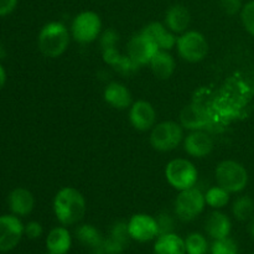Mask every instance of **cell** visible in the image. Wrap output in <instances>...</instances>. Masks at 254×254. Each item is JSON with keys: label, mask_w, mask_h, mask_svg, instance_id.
<instances>
[{"label": "cell", "mask_w": 254, "mask_h": 254, "mask_svg": "<svg viewBox=\"0 0 254 254\" xmlns=\"http://www.w3.org/2000/svg\"><path fill=\"white\" fill-rule=\"evenodd\" d=\"M54 211L57 220L64 226L76 225L86 213V201L78 190L64 188L55 196Z\"/></svg>", "instance_id": "1"}, {"label": "cell", "mask_w": 254, "mask_h": 254, "mask_svg": "<svg viewBox=\"0 0 254 254\" xmlns=\"http://www.w3.org/2000/svg\"><path fill=\"white\" fill-rule=\"evenodd\" d=\"M69 34L61 22H50L41 29L39 35V49L45 56L59 57L67 50Z\"/></svg>", "instance_id": "2"}, {"label": "cell", "mask_w": 254, "mask_h": 254, "mask_svg": "<svg viewBox=\"0 0 254 254\" xmlns=\"http://www.w3.org/2000/svg\"><path fill=\"white\" fill-rule=\"evenodd\" d=\"M216 180L228 192H240L247 186L248 174L240 163L226 160L216 169Z\"/></svg>", "instance_id": "3"}, {"label": "cell", "mask_w": 254, "mask_h": 254, "mask_svg": "<svg viewBox=\"0 0 254 254\" xmlns=\"http://www.w3.org/2000/svg\"><path fill=\"white\" fill-rule=\"evenodd\" d=\"M165 176L174 189L183 191L195 186L197 181V170L191 161L186 159H175L166 166Z\"/></svg>", "instance_id": "4"}, {"label": "cell", "mask_w": 254, "mask_h": 254, "mask_svg": "<svg viewBox=\"0 0 254 254\" xmlns=\"http://www.w3.org/2000/svg\"><path fill=\"white\" fill-rule=\"evenodd\" d=\"M205 195L196 188L183 190L175 201V213L181 221H192L203 211Z\"/></svg>", "instance_id": "5"}, {"label": "cell", "mask_w": 254, "mask_h": 254, "mask_svg": "<svg viewBox=\"0 0 254 254\" xmlns=\"http://www.w3.org/2000/svg\"><path fill=\"white\" fill-rule=\"evenodd\" d=\"M183 140V129L175 122H163L153 129L150 143L155 150H174Z\"/></svg>", "instance_id": "6"}, {"label": "cell", "mask_w": 254, "mask_h": 254, "mask_svg": "<svg viewBox=\"0 0 254 254\" xmlns=\"http://www.w3.org/2000/svg\"><path fill=\"white\" fill-rule=\"evenodd\" d=\"M176 45L180 56L189 62L201 61L208 52L207 40L197 31H188L181 35Z\"/></svg>", "instance_id": "7"}, {"label": "cell", "mask_w": 254, "mask_h": 254, "mask_svg": "<svg viewBox=\"0 0 254 254\" xmlns=\"http://www.w3.org/2000/svg\"><path fill=\"white\" fill-rule=\"evenodd\" d=\"M102 21L94 11H83L74 17L72 22V36L81 44L94 41L101 32Z\"/></svg>", "instance_id": "8"}, {"label": "cell", "mask_w": 254, "mask_h": 254, "mask_svg": "<svg viewBox=\"0 0 254 254\" xmlns=\"http://www.w3.org/2000/svg\"><path fill=\"white\" fill-rule=\"evenodd\" d=\"M129 236L138 242H149L159 236L158 221L151 216L138 213L134 215L128 222Z\"/></svg>", "instance_id": "9"}, {"label": "cell", "mask_w": 254, "mask_h": 254, "mask_svg": "<svg viewBox=\"0 0 254 254\" xmlns=\"http://www.w3.org/2000/svg\"><path fill=\"white\" fill-rule=\"evenodd\" d=\"M24 226L15 216L0 217V252H9L19 245Z\"/></svg>", "instance_id": "10"}, {"label": "cell", "mask_w": 254, "mask_h": 254, "mask_svg": "<svg viewBox=\"0 0 254 254\" xmlns=\"http://www.w3.org/2000/svg\"><path fill=\"white\" fill-rule=\"evenodd\" d=\"M159 49L150 39L140 32L130 39L128 44V56L135 62L136 64H150L151 59L155 56Z\"/></svg>", "instance_id": "11"}, {"label": "cell", "mask_w": 254, "mask_h": 254, "mask_svg": "<svg viewBox=\"0 0 254 254\" xmlns=\"http://www.w3.org/2000/svg\"><path fill=\"white\" fill-rule=\"evenodd\" d=\"M130 123L138 130H148L155 123L156 113L150 103L145 101H138L131 106L129 113Z\"/></svg>", "instance_id": "12"}, {"label": "cell", "mask_w": 254, "mask_h": 254, "mask_svg": "<svg viewBox=\"0 0 254 254\" xmlns=\"http://www.w3.org/2000/svg\"><path fill=\"white\" fill-rule=\"evenodd\" d=\"M141 34L150 39L156 45V47L159 50H163V51L171 50L178 41L173 32L169 31L160 22H151V24L146 25L141 30Z\"/></svg>", "instance_id": "13"}, {"label": "cell", "mask_w": 254, "mask_h": 254, "mask_svg": "<svg viewBox=\"0 0 254 254\" xmlns=\"http://www.w3.org/2000/svg\"><path fill=\"white\" fill-rule=\"evenodd\" d=\"M213 140L207 133L193 131L185 139V150L189 155L195 158H205L212 151Z\"/></svg>", "instance_id": "14"}, {"label": "cell", "mask_w": 254, "mask_h": 254, "mask_svg": "<svg viewBox=\"0 0 254 254\" xmlns=\"http://www.w3.org/2000/svg\"><path fill=\"white\" fill-rule=\"evenodd\" d=\"M104 99L113 108L126 109L131 104V94L124 84L113 82L104 89Z\"/></svg>", "instance_id": "15"}, {"label": "cell", "mask_w": 254, "mask_h": 254, "mask_svg": "<svg viewBox=\"0 0 254 254\" xmlns=\"http://www.w3.org/2000/svg\"><path fill=\"white\" fill-rule=\"evenodd\" d=\"M71 235L64 227L54 228L46 238L47 251L54 254H67L71 250Z\"/></svg>", "instance_id": "16"}, {"label": "cell", "mask_w": 254, "mask_h": 254, "mask_svg": "<svg viewBox=\"0 0 254 254\" xmlns=\"http://www.w3.org/2000/svg\"><path fill=\"white\" fill-rule=\"evenodd\" d=\"M35 200L32 193L26 189H15L9 196L10 210L19 216H26L32 211Z\"/></svg>", "instance_id": "17"}, {"label": "cell", "mask_w": 254, "mask_h": 254, "mask_svg": "<svg viewBox=\"0 0 254 254\" xmlns=\"http://www.w3.org/2000/svg\"><path fill=\"white\" fill-rule=\"evenodd\" d=\"M154 254H186L185 241L173 232L160 235L154 245Z\"/></svg>", "instance_id": "18"}, {"label": "cell", "mask_w": 254, "mask_h": 254, "mask_svg": "<svg viewBox=\"0 0 254 254\" xmlns=\"http://www.w3.org/2000/svg\"><path fill=\"white\" fill-rule=\"evenodd\" d=\"M205 230L213 240L228 237L231 232L230 218L222 212H212L206 220Z\"/></svg>", "instance_id": "19"}, {"label": "cell", "mask_w": 254, "mask_h": 254, "mask_svg": "<svg viewBox=\"0 0 254 254\" xmlns=\"http://www.w3.org/2000/svg\"><path fill=\"white\" fill-rule=\"evenodd\" d=\"M190 12L183 5H174L168 10L165 16V24L173 32H184L190 25Z\"/></svg>", "instance_id": "20"}, {"label": "cell", "mask_w": 254, "mask_h": 254, "mask_svg": "<svg viewBox=\"0 0 254 254\" xmlns=\"http://www.w3.org/2000/svg\"><path fill=\"white\" fill-rule=\"evenodd\" d=\"M76 237L82 245L91 248L94 254H102L104 238L96 227L91 225L79 226L76 230Z\"/></svg>", "instance_id": "21"}, {"label": "cell", "mask_w": 254, "mask_h": 254, "mask_svg": "<svg viewBox=\"0 0 254 254\" xmlns=\"http://www.w3.org/2000/svg\"><path fill=\"white\" fill-rule=\"evenodd\" d=\"M150 66L151 71L158 78L168 79L173 76L174 71H175V60L166 51L159 50L155 56L151 59Z\"/></svg>", "instance_id": "22"}, {"label": "cell", "mask_w": 254, "mask_h": 254, "mask_svg": "<svg viewBox=\"0 0 254 254\" xmlns=\"http://www.w3.org/2000/svg\"><path fill=\"white\" fill-rule=\"evenodd\" d=\"M180 119L185 128L196 129V130L203 128L207 123V119L205 118V116L193 106L185 107L181 112Z\"/></svg>", "instance_id": "23"}, {"label": "cell", "mask_w": 254, "mask_h": 254, "mask_svg": "<svg viewBox=\"0 0 254 254\" xmlns=\"http://www.w3.org/2000/svg\"><path fill=\"white\" fill-rule=\"evenodd\" d=\"M228 191L225 190L221 186H216V188H211L205 195L206 203L213 208H222L230 201V195Z\"/></svg>", "instance_id": "24"}, {"label": "cell", "mask_w": 254, "mask_h": 254, "mask_svg": "<svg viewBox=\"0 0 254 254\" xmlns=\"http://www.w3.org/2000/svg\"><path fill=\"white\" fill-rule=\"evenodd\" d=\"M254 211V203L252 198L248 196H242V197L237 198L233 203L232 212L235 217L240 221H247L253 215Z\"/></svg>", "instance_id": "25"}, {"label": "cell", "mask_w": 254, "mask_h": 254, "mask_svg": "<svg viewBox=\"0 0 254 254\" xmlns=\"http://www.w3.org/2000/svg\"><path fill=\"white\" fill-rule=\"evenodd\" d=\"M185 247L188 254H206L208 243L207 240L200 233H191L185 240Z\"/></svg>", "instance_id": "26"}, {"label": "cell", "mask_w": 254, "mask_h": 254, "mask_svg": "<svg viewBox=\"0 0 254 254\" xmlns=\"http://www.w3.org/2000/svg\"><path fill=\"white\" fill-rule=\"evenodd\" d=\"M212 254H238V247L235 241L230 237L215 240L211 247Z\"/></svg>", "instance_id": "27"}, {"label": "cell", "mask_w": 254, "mask_h": 254, "mask_svg": "<svg viewBox=\"0 0 254 254\" xmlns=\"http://www.w3.org/2000/svg\"><path fill=\"white\" fill-rule=\"evenodd\" d=\"M111 237L114 238L116 241L121 242L122 245L127 246L129 245V231H128V223L124 222H118L113 226L111 231Z\"/></svg>", "instance_id": "28"}, {"label": "cell", "mask_w": 254, "mask_h": 254, "mask_svg": "<svg viewBox=\"0 0 254 254\" xmlns=\"http://www.w3.org/2000/svg\"><path fill=\"white\" fill-rule=\"evenodd\" d=\"M241 16H242V22L246 30L254 36V0L243 6Z\"/></svg>", "instance_id": "29"}, {"label": "cell", "mask_w": 254, "mask_h": 254, "mask_svg": "<svg viewBox=\"0 0 254 254\" xmlns=\"http://www.w3.org/2000/svg\"><path fill=\"white\" fill-rule=\"evenodd\" d=\"M158 226H159V236L160 235H166V233H171V231L174 230V221L166 213H161L158 218Z\"/></svg>", "instance_id": "30"}, {"label": "cell", "mask_w": 254, "mask_h": 254, "mask_svg": "<svg viewBox=\"0 0 254 254\" xmlns=\"http://www.w3.org/2000/svg\"><path fill=\"white\" fill-rule=\"evenodd\" d=\"M118 39H119L118 34H117L114 30H107L101 39L102 51L112 49V47H116V44H117V41H118Z\"/></svg>", "instance_id": "31"}, {"label": "cell", "mask_w": 254, "mask_h": 254, "mask_svg": "<svg viewBox=\"0 0 254 254\" xmlns=\"http://www.w3.org/2000/svg\"><path fill=\"white\" fill-rule=\"evenodd\" d=\"M223 11L228 15H235L242 7V0H221Z\"/></svg>", "instance_id": "32"}, {"label": "cell", "mask_w": 254, "mask_h": 254, "mask_svg": "<svg viewBox=\"0 0 254 254\" xmlns=\"http://www.w3.org/2000/svg\"><path fill=\"white\" fill-rule=\"evenodd\" d=\"M24 232L31 240H36L42 235V227L39 222H30L24 228Z\"/></svg>", "instance_id": "33"}, {"label": "cell", "mask_w": 254, "mask_h": 254, "mask_svg": "<svg viewBox=\"0 0 254 254\" xmlns=\"http://www.w3.org/2000/svg\"><path fill=\"white\" fill-rule=\"evenodd\" d=\"M17 0H0V16L10 14L16 7Z\"/></svg>", "instance_id": "34"}, {"label": "cell", "mask_w": 254, "mask_h": 254, "mask_svg": "<svg viewBox=\"0 0 254 254\" xmlns=\"http://www.w3.org/2000/svg\"><path fill=\"white\" fill-rule=\"evenodd\" d=\"M5 78H6V77H5V71H4V68H2V67L0 66V89H1L2 86H4Z\"/></svg>", "instance_id": "35"}, {"label": "cell", "mask_w": 254, "mask_h": 254, "mask_svg": "<svg viewBox=\"0 0 254 254\" xmlns=\"http://www.w3.org/2000/svg\"><path fill=\"white\" fill-rule=\"evenodd\" d=\"M250 231H251V235H252L253 238H254V218H253V221L251 222V225H250Z\"/></svg>", "instance_id": "36"}, {"label": "cell", "mask_w": 254, "mask_h": 254, "mask_svg": "<svg viewBox=\"0 0 254 254\" xmlns=\"http://www.w3.org/2000/svg\"><path fill=\"white\" fill-rule=\"evenodd\" d=\"M47 254H54V253H51V252H49V253H47Z\"/></svg>", "instance_id": "37"}]
</instances>
